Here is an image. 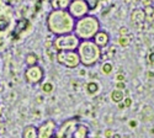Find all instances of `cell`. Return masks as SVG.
<instances>
[{
    "label": "cell",
    "mask_w": 154,
    "mask_h": 138,
    "mask_svg": "<svg viewBox=\"0 0 154 138\" xmlns=\"http://www.w3.org/2000/svg\"><path fill=\"white\" fill-rule=\"evenodd\" d=\"M84 2H85V4L88 5L89 10H90V11H93V10H95V9L99 6L100 0H84Z\"/></svg>",
    "instance_id": "25"
},
{
    "label": "cell",
    "mask_w": 154,
    "mask_h": 138,
    "mask_svg": "<svg viewBox=\"0 0 154 138\" xmlns=\"http://www.w3.org/2000/svg\"><path fill=\"white\" fill-rule=\"evenodd\" d=\"M112 136H113V131L111 128H106L104 132V137L105 138H112Z\"/></svg>",
    "instance_id": "29"
},
{
    "label": "cell",
    "mask_w": 154,
    "mask_h": 138,
    "mask_svg": "<svg viewBox=\"0 0 154 138\" xmlns=\"http://www.w3.org/2000/svg\"><path fill=\"white\" fill-rule=\"evenodd\" d=\"M136 2H139V0H136Z\"/></svg>",
    "instance_id": "39"
},
{
    "label": "cell",
    "mask_w": 154,
    "mask_h": 138,
    "mask_svg": "<svg viewBox=\"0 0 154 138\" xmlns=\"http://www.w3.org/2000/svg\"><path fill=\"white\" fill-rule=\"evenodd\" d=\"M115 87H116V90L123 91L126 89V83L125 81H116V85H115Z\"/></svg>",
    "instance_id": "27"
},
{
    "label": "cell",
    "mask_w": 154,
    "mask_h": 138,
    "mask_svg": "<svg viewBox=\"0 0 154 138\" xmlns=\"http://www.w3.org/2000/svg\"><path fill=\"white\" fill-rule=\"evenodd\" d=\"M144 15H146V21L147 22H154V3L150 6L143 8Z\"/></svg>",
    "instance_id": "19"
},
{
    "label": "cell",
    "mask_w": 154,
    "mask_h": 138,
    "mask_svg": "<svg viewBox=\"0 0 154 138\" xmlns=\"http://www.w3.org/2000/svg\"><path fill=\"white\" fill-rule=\"evenodd\" d=\"M142 4H143L144 8L146 6H150L153 4V0H142Z\"/></svg>",
    "instance_id": "32"
},
{
    "label": "cell",
    "mask_w": 154,
    "mask_h": 138,
    "mask_svg": "<svg viewBox=\"0 0 154 138\" xmlns=\"http://www.w3.org/2000/svg\"><path fill=\"white\" fill-rule=\"evenodd\" d=\"M76 52H78V56L80 59V64L86 68L94 67L102 58V49L99 48L93 42V40L80 41Z\"/></svg>",
    "instance_id": "3"
},
{
    "label": "cell",
    "mask_w": 154,
    "mask_h": 138,
    "mask_svg": "<svg viewBox=\"0 0 154 138\" xmlns=\"http://www.w3.org/2000/svg\"><path fill=\"white\" fill-rule=\"evenodd\" d=\"M78 123H79L78 117L66 120L59 127H57V132L54 137L56 138H72V134Z\"/></svg>",
    "instance_id": "7"
},
{
    "label": "cell",
    "mask_w": 154,
    "mask_h": 138,
    "mask_svg": "<svg viewBox=\"0 0 154 138\" xmlns=\"http://www.w3.org/2000/svg\"><path fill=\"white\" fill-rule=\"evenodd\" d=\"M37 99H38V100H37V103H42V100H41V99H42V97H41V96H38V97H37Z\"/></svg>",
    "instance_id": "36"
},
{
    "label": "cell",
    "mask_w": 154,
    "mask_h": 138,
    "mask_svg": "<svg viewBox=\"0 0 154 138\" xmlns=\"http://www.w3.org/2000/svg\"><path fill=\"white\" fill-rule=\"evenodd\" d=\"M89 132H90V130L85 123H78L72 134V138H88Z\"/></svg>",
    "instance_id": "13"
},
{
    "label": "cell",
    "mask_w": 154,
    "mask_h": 138,
    "mask_svg": "<svg viewBox=\"0 0 154 138\" xmlns=\"http://www.w3.org/2000/svg\"><path fill=\"white\" fill-rule=\"evenodd\" d=\"M100 90V86L96 81H90L86 84V91L89 95H96Z\"/></svg>",
    "instance_id": "21"
},
{
    "label": "cell",
    "mask_w": 154,
    "mask_h": 138,
    "mask_svg": "<svg viewBox=\"0 0 154 138\" xmlns=\"http://www.w3.org/2000/svg\"><path fill=\"white\" fill-rule=\"evenodd\" d=\"M57 123L54 120H46L37 127V138H54Z\"/></svg>",
    "instance_id": "8"
},
{
    "label": "cell",
    "mask_w": 154,
    "mask_h": 138,
    "mask_svg": "<svg viewBox=\"0 0 154 138\" xmlns=\"http://www.w3.org/2000/svg\"><path fill=\"white\" fill-rule=\"evenodd\" d=\"M79 43H80V40L73 32L56 36L54 40L52 41V46L57 52H59V51H76Z\"/></svg>",
    "instance_id": "4"
},
{
    "label": "cell",
    "mask_w": 154,
    "mask_h": 138,
    "mask_svg": "<svg viewBox=\"0 0 154 138\" xmlns=\"http://www.w3.org/2000/svg\"><path fill=\"white\" fill-rule=\"evenodd\" d=\"M110 41H111V37L106 30H99L96 35L93 37V42L101 49L106 48L110 44Z\"/></svg>",
    "instance_id": "10"
},
{
    "label": "cell",
    "mask_w": 154,
    "mask_h": 138,
    "mask_svg": "<svg viewBox=\"0 0 154 138\" xmlns=\"http://www.w3.org/2000/svg\"><path fill=\"white\" fill-rule=\"evenodd\" d=\"M72 0H53L52 6L53 9H59V10H68V6Z\"/></svg>",
    "instance_id": "17"
},
{
    "label": "cell",
    "mask_w": 154,
    "mask_h": 138,
    "mask_svg": "<svg viewBox=\"0 0 154 138\" xmlns=\"http://www.w3.org/2000/svg\"><path fill=\"white\" fill-rule=\"evenodd\" d=\"M117 43L121 46V47H128L131 43V38L128 36H120L119 37V40H117Z\"/></svg>",
    "instance_id": "24"
},
{
    "label": "cell",
    "mask_w": 154,
    "mask_h": 138,
    "mask_svg": "<svg viewBox=\"0 0 154 138\" xmlns=\"http://www.w3.org/2000/svg\"><path fill=\"white\" fill-rule=\"evenodd\" d=\"M128 124H130V127L134 128V127L137 126V122H136V121H130V123H128Z\"/></svg>",
    "instance_id": "33"
},
{
    "label": "cell",
    "mask_w": 154,
    "mask_h": 138,
    "mask_svg": "<svg viewBox=\"0 0 154 138\" xmlns=\"http://www.w3.org/2000/svg\"><path fill=\"white\" fill-rule=\"evenodd\" d=\"M99 30H101L100 20L94 15L88 14L78 20H75L73 33L78 37L80 41L93 40V37L96 35V32Z\"/></svg>",
    "instance_id": "2"
},
{
    "label": "cell",
    "mask_w": 154,
    "mask_h": 138,
    "mask_svg": "<svg viewBox=\"0 0 154 138\" xmlns=\"http://www.w3.org/2000/svg\"><path fill=\"white\" fill-rule=\"evenodd\" d=\"M74 25H75V19L69 14L68 10L52 9L46 17L47 30L54 36L73 32Z\"/></svg>",
    "instance_id": "1"
},
{
    "label": "cell",
    "mask_w": 154,
    "mask_h": 138,
    "mask_svg": "<svg viewBox=\"0 0 154 138\" xmlns=\"http://www.w3.org/2000/svg\"><path fill=\"white\" fill-rule=\"evenodd\" d=\"M11 25V17L6 15H0V33H4Z\"/></svg>",
    "instance_id": "16"
},
{
    "label": "cell",
    "mask_w": 154,
    "mask_h": 138,
    "mask_svg": "<svg viewBox=\"0 0 154 138\" xmlns=\"http://www.w3.org/2000/svg\"><path fill=\"white\" fill-rule=\"evenodd\" d=\"M112 70H113V66H112V63H110V62H105V63L101 66V72L105 75H110L112 73Z\"/></svg>",
    "instance_id": "23"
},
{
    "label": "cell",
    "mask_w": 154,
    "mask_h": 138,
    "mask_svg": "<svg viewBox=\"0 0 154 138\" xmlns=\"http://www.w3.org/2000/svg\"><path fill=\"white\" fill-rule=\"evenodd\" d=\"M95 138H100V137H95Z\"/></svg>",
    "instance_id": "38"
},
{
    "label": "cell",
    "mask_w": 154,
    "mask_h": 138,
    "mask_svg": "<svg viewBox=\"0 0 154 138\" xmlns=\"http://www.w3.org/2000/svg\"><path fill=\"white\" fill-rule=\"evenodd\" d=\"M110 97H111V101L112 103H115V104H120V103H122L123 101V99L126 97L125 96V94H123V91H121V90H112L111 91V94H110Z\"/></svg>",
    "instance_id": "15"
},
{
    "label": "cell",
    "mask_w": 154,
    "mask_h": 138,
    "mask_svg": "<svg viewBox=\"0 0 154 138\" xmlns=\"http://www.w3.org/2000/svg\"><path fill=\"white\" fill-rule=\"evenodd\" d=\"M131 22L136 27L143 26V23L146 22V15H144L143 9H134L131 12Z\"/></svg>",
    "instance_id": "12"
},
{
    "label": "cell",
    "mask_w": 154,
    "mask_h": 138,
    "mask_svg": "<svg viewBox=\"0 0 154 138\" xmlns=\"http://www.w3.org/2000/svg\"><path fill=\"white\" fill-rule=\"evenodd\" d=\"M56 60L68 69H76L80 66V59L76 51H59L56 53Z\"/></svg>",
    "instance_id": "5"
},
{
    "label": "cell",
    "mask_w": 154,
    "mask_h": 138,
    "mask_svg": "<svg viewBox=\"0 0 154 138\" xmlns=\"http://www.w3.org/2000/svg\"><path fill=\"white\" fill-rule=\"evenodd\" d=\"M132 103H133V101H132V99H131L130 96H126V97L123 99V104H125L126 109H127V107H131V106H132Z\"/></svg>",
    "instance_id": "28"
},
{
    "label": "cell",
    "mask_w": 154,
    "mask_h": 138,
    "mask_svg": "<svg viewBox=\"0 0 154 138\" xmlns=\"http://www.w3.org/2000/svg\"><path fill=\"white\" fill-rule=\"evenodd\" d=\"M23 79L30 85H38L45 79V69L40 64L30 66L23 70Z\"/></svg>",
    "instance_id": "6"
},
{
    "label": "cell",
    "mask_w": 154,
    "mask_h": 138,
    "mask_svg": "<svg viewBox=\"0 0 154 138\" xmlns=\"http://www.w3.org/2000/svg\"><path fill=\"white\" fill-rule=\"evenodd\" d=\"M112 138H121V136H120V134H117V133H113Z\"/></svg>",
    "instance_id": "35"
},
{
    "label": "cell",
    "mask_w": 154,
    "mask_h": 138,
    "mask_svg": "<svg viewBox=\"0 0 154 138\" xmlns=\"http://www.w3.org/2000/svg\"><path fill=\"white\" fill-rule=\"evenodd\" d=\"M25 63H26L27 67L30 66H35V64H38V56L33 52H30L25 56Z\"/></svg>",
    "instance_id": "18"
},
{
    "label": "cell",
    "mask_w": 154,
    "mask_h": 138,
    "mask_svg": "<svg viewBox=\"0 0 154 138\" xmlns=\"http://www.w3.org/2000/svg\"><path fill=\"white\" fill-rule=\"evenodd\" d=\"M21 136L22 138H37V127L33 124H29V126L23 127Z\"/></svg>",
    "instance_id": "14"
},
{
    "label": "cell",
    "mask_w": 154,
    "mask_h": 138,
    "mask_svg": "<svg viewBox=\"0 0 154 138\" xmlns=\"http://www.w3.org/2000/svg\"><path fill=\"white\" fill-rule=\"evenodd\" d=\"M115 79H116V81H125V75L121 74V73H119V74H116Z\"/></svg>",
    "instance_id": "30"
},
{
    "label": "cell",
    "mask_w": 154,
    "mask_h": 138,
    "mask_svg": "<svg viewBox=\"0 0 154 138\" xmlns=\"http://www.w3.org/2000/svg\"><path fill=\"white\" fill-rule=\"evenodd\" d=\"M148 63L149 64H154V52H150L148 54Z\"/></svg>",
    "instance_id": "31"
},
{
    "label": "cell",
    "mask_w": 154,
    "mask_h": 138,
    "mask_svg": "<svg viewBox=\"0 0 154 138\" xmlns=\"http://www.w3.org/2000/svg\"><path fill=\"white\" fill-rule=\"evenodd\" d=\"M89 11L90 10H89V8L85 4L84 0H72L69 6H68V12L75 20H78V19L88 15Z\"/></svg>",
    "instance_id": "9"
},
{
    "label": "cell",
    "mask_w": 154,
    "mask_h": 138,
    "mask_svg": "<svg viewBox=\"0 0 154 138\" xmlns=\"http://www.w3.org/2000/svg\"><path fill=\"white\" fill-rule=\"evenodd\" d=\"M54 138H56V137H54Z\"/></svg>",
    "instance_id": "40"
},
{
    "label": "cell",
    "mask_w": 154,
    "mask_h": 138,
    "mask_svg": "<svg viewBox=\"0 0 154 138\" xmlns=\"http://www.w3.org/2000/svg\"><path fill=\"white\" fill-rule=\"evenodd\" d=\"M41 90H42L43 94H52L53 90H54V85L51 81H45L41 85Z\"/></svg>",
    "instance_id": "22"
},
{
    "label": "cell",
    "mask_w": 154,
    "mask_h": 138,
    "mask_svg": "<svg viewBox=\"0 0 154 138\" xmlns=\"http://www.w3.org/2000/svg\"><path fill=\"white\" fill-rule=\"evenodd\" d=\"M30 27V21L26 17H21L15 22V27L12 31V37L14 38H19V37Z\"/></svg>",
    "instance_id": "11"
},
{
    "label": "cell",
    "mask_w": 154,
    "mask_h": 138,
    "mask_svg": "<svg viewBox=\"0 0 154 138\" xmlns=\"http://www.w3.org/2000/svg\"><path fill=\"white\" fill-rule=\"evenodd\" d=\"M119 35H120V36H128V37H130L131 31H130V29H128V27L122 26V27H120V30H119Z\"/></svg>",
    "instance_id": "26"
},
{
    "label": "cell",
    "mask_w": 154,
    "mask_h": 138,
    "mask_svg": "<svg viewBox=\"0 0 154 138\" xmlns=\"http://www.w3.org/2000/svg\"><path fill=\"white\" fill-rule=\"evenodd\" d=\"M0 15H6L9 17H12L11 8L5 3V0H0Z\"/></svg>",
    "instance_id": "20"
},
{
    "label": "cell",
    "mask_w": 154,
    "mask_h": 138,
    "mask_svg": "<svg viewBox=\"0 0 154 138\" xmlns=\"http://www.w3.org/2000/svg\"><path fill=\"white\" fill-rule=\"evenodd\" d=\"M121 138H131V137H130V136H122Z\"/></svg>",
    "instance_id": "37"
},
{
    "label": "cell",
    "mask_w": 154,
    "mask_h": 138,
    "mask_svg": "<svg viewBox=\"0 0 154 138\" xmlns=\"http://www.w3.org/2000/svg\"><path fill=\"white\" fill-rule=\"evenodd\" d=\"M117 105H119V109H120V110H125V109H126V106H125L123 101H122V103H120V104H117Z\"/></svg>",
    "instance_id": "34"
}]
</instances>
